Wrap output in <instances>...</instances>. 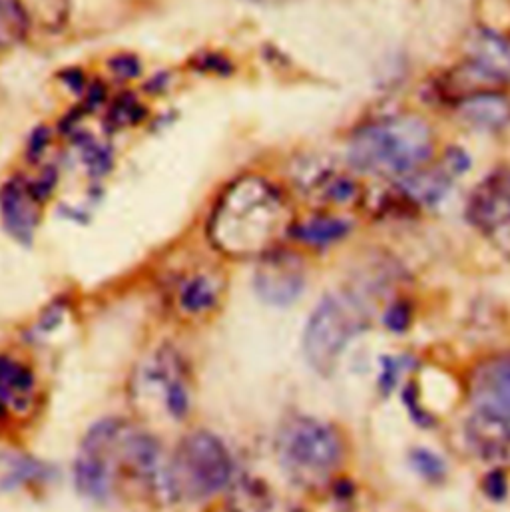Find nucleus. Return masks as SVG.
Instances as JSON below:
<instances>
[{
  "instance_id": "1",
  "label": "nucleus",
  "mask_w": 510,
  "mask_h": 512,
  "mask_svg": "<svg viewBox=\"0 0 510 512\" xmlns=\"http://www.w3.org/2000/svg\"><path fill=\"white\" fill-rule=\"evenodd\" d=\"M287 228L289 216L281 192L259 176H244L214 208L210 240L228 256H267Z\"/></svg>"
},
{
  "instance_id": "2",
  "label": "nucleus",
  "mask_w": 510,
  "mask_h": 512,
  "mask_svg": "<svg viewBox=\"0 0 510 512\" xmlns=\"http://www.w3.org/2000/svg\"><path fill=\"white\" fill-rule=\"evenodd\" d=\"M433 152L431 130L419 116H397L359 130L347 148L349 164L373 176L405 178Z\"/></svg>"
},
{
  "instance_id": "3",
  "label": "nucleus",
  "mask_w": 510,
  "mask_h": 512,
  "mask_svg": "<svg viewBox=\"0 0 510 512\" xmlns=\"http://www.w3.org/2000/svg\"><path fill=\"white\" fill-rule=\"evenodd\" d=\"M365 325L367 313L355 297H323L313 309L303 333V349L309 365L321 375L333 373L343 349Z\"/></svg>"
},
{
  "instance_id": "4",
  "label": "nucleus",
  "mask_w": 510,
  "mask_h": 512,
  "mask_svg": "<svg viewBox=\"0 0 510 512\" xmlns=\"http://www.w3.org/2000/svg\"><path fill=\"white\" fill-rule=\"evenodd\" d=\"M283 469L299 483L311 485L327 479L341 461V441L337 433L309 417L289 421L277 441Z\"/></svg>"
},
{
  "instance_id": "5",
  "label": "nucleus",
  "mask_w": 510,
  "mask_h": 512,
  "mask_svg": "<svg viewBox=\"0 0 510 512\" xmlns=\"http://www.w3.org/2000/svg\"><path fill=\"white\" fill-rule=\"evenodd\" d=\"M232 477L228 449L210 433L188 435L170 463L174 499H206L220 493Z\"/></svg>"
},
{
  "instance_id": "6",
  "label": "nucleus",
  "mask_w": 510,
  "mask_h": 512,
  "mask_svg": "<svg viewBox=\"0 0 510 512\" xmlns=\"http://www.w3.org/2000/svg\"><path fill=\"white\" fill-rule=\"evenodd\" d=\"M469 397L477 411L510 421V357H491L475 367Z\"/></svg>"
},
{
  "instance_id": "7",
  "label": "nucleus",
  "mask_w": 510,
  "mask_h": 512,
  "mask_svg": "<svg viewBox=\"0 0 510 512\" xmlns=\"http://www.w3.org/2000/svg\"><path fill=\"white\" fill-rule=\"evenodd\" d=\"M255 287L261 299L271 305L293 303L305 287V275L299 259L289 254H267L257 269Z\"/></svg>"
},
{
  "instance_id": "8",
  "label": "nucleus",
  "mask_w": 510,
  "mask_h": 512,
  "mask_svg": "<svg viewBox=\"0 0 510 512\" xmlns=\"http://www.w3.org/2000/svg\"><path fill=\"white\" fill-rule=\"evenodd\" d=\"M507 218H510V168H499L473 190L467 220L477 230L489 234Z\"/></svg>"
},
{
  "instance_id": "9",
  "label": "nucleus",
  "mask_w": 510,
  "mask_h": 512,
  "mask_svg": "<svg viewBox=\"0 0 510 512\" xmlns=\"http://www.w3.org/2000/svg\"><path fill=\"white\" fill-rule=\"evenodd\" d=\"M465 435L477 459L495 469L510 465V421L475 411L467 421Z\"/></svg>"
},
{
  "instance_id": "10",
  "label": "nucleus",
  "mask_w": 510,
  "mask_h": 512,
  "mask_svg": "<svg viewBox=\"0 0 510 512\" xmlns=\"http://www.w3.org/2000/svg\"><path fill=\"white\" fill-rule=\"evenodd\" d=\"M40 198L22 180H10L0 190V214L6 230L22 244H28L40 220Z\"/></svg>"
},
{
  "instance_id": "11",
  "label": "nucleus",
  "mask_w": 510,
  "mask_h": 512,
  "mask_svg": "<svg viewBox=\"0 0 510 512\" xmlns=\"http://www.w3.org/2000/svg\"><path fill=\"white\" fill-rule=\"evenodd\" d=\"M467 50L469 62L495 84L510 82V40L507 36L489 28H475L467 40Z\"/></svg>"
},
{
  "instance_id": "12",
  "label": "nucleus",
  "mask_w": 510,
  "mask_h": 512,
  "mask_svg": "<svg viewBox=\"0 0 510 512\" xmlns=\"http://www.w3.org/2000/svg\"><path fill=\"white\" fill-rule=\"evenodd\" d=\"M457 112L467 126L479 132H501L510 126V98L495 90H485L463 100Z\"/></svg>"
},
{
  "instance_id": "13",
  "label": "nucleus",
  "mask_w": 510,
  "mask_h": 512,
  "mask_svg": "<svg viewBox=\"0 0 510 512\" xmlns=\"http://www.w3.org/2000/svg\"><path fill=\"white\" fill-rule=\"evenodd\" d=\"M457 178L447 170L443 162L429 170H417L399 182V192L419 206L439 204L451 190Z\"/></svg>"
},
{
  "instance_id": "14",
  "label": "nucleus",
  "mask_w": 510,
  "mask_h": 512,
  "mask_svg": "<svg viewBox=\"0 0 510 512\" xmlns=\"http://www.w3.org/2000/svg\"><path fill=\"white\" fill-rule=\"evenodd\" d=\"M34 381L20 363L0 357V419L8 411H24L32 399Z\"/></svg>"
},
{
  "instance_id": "15",
  "label": "nucleus",
  "mask_w": 510,
  "mask_h": 512,
  "mask_svg": "<svg viewBox=\"0 0 510 512\" xmlns=\"http://www.w3.org/2000/svg\"><path fill=\"white\" fill-rule=\"evenodd\" d=\"M154 379L164 391V401L166 409L174 417H184L190 407V397H188V387L184 383V373L178 357L168 349L158 355L156 359V373Z\"/></svg>"
},
{
  "instance_id": "16",
  "label": "nucleus",
  "mask_w": 510,
  "mask_h": 512,
  "mask_svg": "<svg viewBox=\"0 0 510 512\" xmlns=\"http://www.w3.org/2000/svg\"><path fill=\"white\" fill-rule=\"evenodd\" d=\"M349 230H351L349 222H345L341 218H329V216L311 218L307 222L291 226L293 238H297L299 242H303L307 246L335 244V242L343 240L349 234Z\"/></svg>"
},
{
  "instance_id": "17",
  "label": "nucleus",
  "mask_w": 510,
  "mask_h": 512,
  "mask_svg": "<svg viewBox=\"0 0 510 512\" xmlns=\"http://www.w3.org/2000/svg\"><path fill=\"white\" fill-rule=\"evenodd\" d=\"M218 301V285L208 275H192L180 289V305L188 313H206Z\"/></svg>"
},
{
  "instance_id": "18",
  "label": "nucleus",
  "mask_w": 510,
  "mask_h": 512,
  "mask_svg": "<svg viewBox=\"0 0 510 512\" xmlns=\"http://www.w3.org/2000/svg\"><path fill=\"white\" fill-rule=\"evenodd\" d=\"M28 20L42 24L44 28H58L68 16V0H18Z\"/></svg>"
},
{
  "instance_id": "19",
  "label": "nucleus",
  "mask_w": 510,
  "mask_h": 512,
  "mask_svg": "<svg viewBox=\"0 0 510 512\" xmlns=\"http://www.w3.org/2000/svg\"><path fill=\"white\" fill-rule=\"evenodd\" d=\"M30 24L18 0H0V46L18 42Z\"/></svg>"
},
{
  "instance_id": "20",
  "label": "nucleus",
  "mask_w": 510,
  "mask_h": 512,
  "mask_svg": "<svg viewBox=\"0 0 510 512\" xmlns=\"http://www.w3.org/2000/svg\"><path fill=\"white\" fill-rule=\"evenodd\" d=\"M411 465L429 481H441L445 477V463L427 449H415L411 453Z\"/></svg>"
},
{
  "instance_id": "21",
  "label": "nucleus",
  "mask_w": 510,
  "mask_h": 512,
  "mask_svg": "<svg viewBox=\"0 0 510 512\" xmlns=\"http://www.w3.org/2000/svg\"><path fill=\"white\" fill-rule=\"evenodd\" d=\"M142 116H144L142 106L132 98L118 100L112 108V114H110V118L114 120L116 126H132V124L140 122Z\"/></svg>"
},
{
  "instance_id": "22",
  "label": "nucleus",
  "mask_w": 510,
  "mask_h": 512,
  "mask_svg": "<svg viewBox=\"0 0 510 512\" xmlns=\"http://www.w3.org/2000/svg\"><path fill=\"white\" fill-rule=\"evenodd\" d=\"M483 491L491 501H503L507 497V477L501 469H493L485 479H483Z\"/></svg>"
},
{
  "instance_id": "23",
  "label": "nucleus",
  "mask_w": 510,
  "mask_h": 512,
  "mask_svg": "<svg viewBox=\"0 0 510 512\" xmlns=\"http://www.w3.org/2000/svg\"><path fill=\"white\" fill-rule=\"evenodd\" d=\"M411 323V307L407 303H395L385 313V325L391 331H405Z\"/></svg>"
},
{
  "instance_id": "24",
  "label": "nucleus",
  "mask_w": 510,
  "mask_h": 512,
  "mask_svg": "<svg viewBox=\"0 0 510 512\" xmlns=\"http://www.w3.org/2000/svg\"><path fill=\"white\" fill-rule=\"evenodd\" d=\"M487 236L493 240L495 248L501 254L510 257V218H507L505 222H501L499 226H495Z\"/></svg>"
},
{
  "instance_id": "25",
  "label": "nucleus",
  "mask_w": 510,
  "mask_h": 512,
  "mask_svg": "<svg viewBox=\"0 0 510 512\" xmlns=\"http://www.w3.org/2000/svg\"><path fill=\"white\" fill-rule=\"evenodd\" d=\"M112 70L122 76V78H134L136 74H140V64H138V58H132V56H120V58H114L110 62Z\"/></svg>"
},
{
  "instance_id": "26",
  "label": "nucleus",
  "mask_w": 510,
  "mask_h": 512,
  "mask_svg": "<svg viewBox=\"0 0 510 512\" xmlns=\"http://www.w3.org/2000/svg\"><path fill=\"white\" fill-rule=\"evenodd\" d=\"M383 375H381V387H385V391H391L393 385L397 383V371H399V363L391 357H385L383 361Z\"/></svg>"
}]
</instances>
